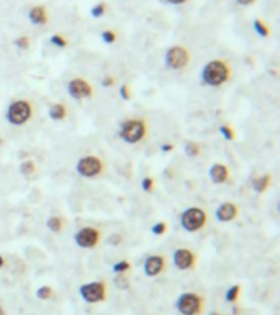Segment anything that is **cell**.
<instances>
[{
  "instance_id": "cell-1",
  "label": "cell",
  "mask_w": 280,
  "mask_h": 315,
  "mask_svg": "<svg viewBox=\"0 0 280 315\" xmlns=\"http://www.w3.org/2000/svg\"><path fill=\"white\" fill-rule=\"evenodd\" d=\"M231 79V66L225 59H211L202 69V82L208 87H221Z\"/></svg>"
},
{
  "instance_id": "cell-2",
  "label": "cell",
  "mask_w": 280,
  "mask_h": 315,
  "mask_svg": "<svg viewBox=\"0 0 280 315\" xmlns=\"http://www.w3.org/2000/svg\"><path fill=\"white\" fill-rule=\"evenodd\" d=\"M35 114L33 103L27 98H18L14 100L7 109V114H5V119L14 127H22L25 123H28L31 120V117Z\"/></svg>"
},
{
  "instance_id": "cell-3",
  "label": "cell",
  "mask_w": 280,
  "mask_h": 315,
  "mask_svg": "<svg viewBox=\"0 0 280 315\" xmlns=\"http://www.w3.org/2000/svg\"><path fill=\"white\" fill-rule=\"evenodd\" d=\"M148 135V123L143 119L124 120L120 127V138L128 145H136Z\"/></svg>"
},
{
  "instance_id": "cell-4",
  "label": "cell",
  "mask_w": 280,
  "mask_h": 315,
  "mask_svg": "<svg viewBox=\"0 0 280 315\" xmlns=\"http://www.w3.org/2000/svg\"><path fill=\"white\" fill-rule=\"evenodd\" d=\"M207 222H208L207 210H203L200 207H189L180 215V225L189 233L200 232L202 228H205V225H207Z\"/></svg>"
},
{
  "instance_id": "cell-5",
  "label": "cell",
  "mask_w": 280,
  "mask_h": 315,
  "mask_svg": "<svg viewBox=\"0 0 280 315\" xmlns=\"http://www.w3.org/2000/svg\"><path fill=\"white\" fill-rule=\"evenodd\" d=\"M205 307V299L197 292H182L176 300V308L180 315H200Z\"/></svg>"
},
{
  "instance_id": "cell-6",
  "label": "cell",
  "mask_w": 280,
  "mask_h": 315,
  "mask_svg": "<svg viewBox=\"0 0 280 315\" xmlns=\"http://www.w3.org/2000/svg\"><path fill=\"white\" fill-rule=\"evenodd\" d=\"M76 171L79 172L82 177L87 179H95L98 176L103 174L105 171V164L103 159L95 156V154H87V156H82L76 164Z\"/></svg>"
},
{
  "instance_id": "cell-7",
  "label": "cell",
  "mask_w": 280,
  "mask_h": 315,
  "mask_svg": "<svg viewBox=\"0 0 280 315\" xmlns=\"http://www.w3.org/2000/svg\"><path fill=\"white\" fill-rule=\"evenodd\" d=\"M190 51L187 49L185 46H172L166 51V56H164V63L166 66L169 67L172 71H182L184 67L189 66L190 63Z\"/></svg>"
},
{
  "instance_id": "cell-8",
  "label": "cell",
  "mask_w": 280,
  "mask_h": 315,
  "mask_svg": "<svg viewBox=\"0 0 280 315\" xmlns=\"http://www.w3.org/2000/svg\"><path fill=\"white\" fill-rule=\"evenodd\" d=\"M80 297H82L87 304H98L107 299V284L103 281H93L82 284L79 289Z\"/></svg>"
},
{
  "instance_id": "cell-9",
  "label": "cell",
  "mask_w": 280,
  "mask_h": 315,
  "mask_svg": "<svg viewBox=\"0 0 280 315\" xmlns=\"http://www.w3.org/2000/svg\"><path fill=\"white\" fill-rule=\"evenodd\" d=\"M102 240V232L95 227H82L74 235V242L82 250H92L98 246Z\"/></svg>"
},
{
  "instance_id": "cell-10",
  "label": "cell",
  "mask_w": 280,
  "mask_h": 315,
  "mask_svg": "<svg viewBox=\"0 0 280 315\" xmlns=\"http://www.w3.org/2000/svg\"><path fill=\"white\" fill-rule=\"evenodd\" d=\"M67 92L76 100H82V98H89L93 95V87L89 81H85L82 77H76L67 82Z\"/></svg>"
},
{
  "instance_id": "cell-11",
  "label": "cell",
  "mask_w": 280,
  "mask_h": 315,
  "mask_svg": "<svg viewBox=\"0 0 280 315\" xmlns=\"http://www.w3.org/2000/svg\"><path fill=\"white\" fill-rule=\"evenodd\" d=\"M172 259H174V264H176V268L180 269V271L194 269L195 264H197L195 253L192 251V250H187V248H179V250L174 251Z\"/></svg>"
},
{
  "instance_id": "cell-12",
  "label": "cell",
  "mask_w": 280,
  "mask_h": 315,
  "mask_svg": "<svg viewBox=\"0 0 280 315\" xmlns=\"http://www.w3.org/2000/svg\"><path fill=\"white\" fill-rule=\"evenodd\" d=\"M143 269H145V274L148 277L159 276L161 273H164V271H166V258L163 255H151V256H148L146 261H145V266H143Z\"/></svg>"
},
{
  "instance_id": "cell-13",
  "label": "cell",
  "mask_w": 280,
  "mask_h": 315,
  "mask_svg": "<svg viewBox=\"0 0 280 315\" xmlns=\"http://www.w3.org/2000/svg\"><path fill=\"white\" fill-rule=\"evenodd\" d=\"M238 215H239V208L234 202H223L216 208V220L221 222V224H228V222L236 220Z\"/></svg>"
},
{
  "instance_id": "cell-14",
  "label": "cell",
  "mask_w": 280,
  "mask_h": 315,
  "mask_svg": "<svg viewBox=\"0 0 280 315\" xmlns=\"http://www.w3.org/2000/svg\"><path fill=\"white\" fill-rule=\"evenodd\" d=\"M210 179L215 184H225L229 179V168L223 163H215L210 168Z\"/></svg>"
},
{
  "instance_id": "cell-15",
  "label": "cell",
  "mask_w": 280,
  "mask_h": 315,
  "mask_svg": "<svg viewBox=\"0 0 280 315\" xmlns=\"http://www.w3.org/2000/svg\"><path fill=\"white\" fill-rule=\"evenodd\" d=\"M28 18L30 22L33 25H38V27H43V25H46L49 17H48V10L43 7V5H35V7H31L30 12H28Z\"/></svg>"
},
{
  "instance_id": "cell-16",
  "label": "cell",
  "mask_w": 280,
  "mask_h": 315,
  "mask_svg": "<svg viewBox=\"0 0 280 315\" xmlns=\"http://www.w3.org/2000/svg\"><path fill=\"white\" fill-rule=\"evenodd\" d=\"M66 117H67V107L64 103H53L51 107H49V119L51 120L61 122V120H64Z\"/></svg>"
},
{
  "instance_id": "cell-17",
  "label": "cell",
  "mask_w": 280,
  "mask_h": 315,
  "mask_svg": "<svg viewBox=\"0 0 280 315\" xmlns=\"http://www.w3.org/2000/svg\"><path fill=\"white\" fill-rule=\"evenodd\" d=\"M269 186H270V174H262L252 181V187L259 194H264L269 189Z\"/></svg>"
},
{
  "instance_id": "cell-18",
  "label": "cell",
  "mask_w": 280,
  "mask_h": 315,
  "mask_svg": "<svg viewBox=\"0 0 280 315\" xmlns=\"http://www.w3.org/2000/svg\"><path fill=\"white\" fill-rule=\"evenodd\" d=\"M46 227L49 232L53 233H61L64 230V219L62 217H58V215H53V217H49L46 220Z\"/></svg>"
},
{
  "instance_id": "cell-19",
  "label": "cell",
  "mask_w": 280,
  "mask_h": 315,
  "mask_svg": "<svg viewBox=\"0 0 280 315\" xmlns=\"http://www.w3.org/2000/svg\"><path fill=\"white\" fill-rule=\"evenodd\" d=\"M35 171H36V163L33 161V159H27V161H23L20 164V174L25 176V177L33 176Z\"/></svg>"
},
{
  "instance_id": "cell-20",
  "label": "cell",
  "mask_w": 280,
  "mask_h": 315,
  "mask_svg": "<svg viewBox=\"0 0 280 315\" xmlns=\"http://www.w3.org/2000/svg\"><path fill=\"white\" fill-rule=\"evenodd\" d=\"M254 30H256V33L259 36H262V38H267V36L270 35V28L267 27V25L262 20H260V18L254 20Z\"/></svg>"
},
{
  "instance_id": "cell-21",
  "label": "cell",
  "mask_w": 280,
  "mask_h": 315,
  "mask_svg": "<svg viewBox=\"0 0 280 315\" xmlns=\"http://www.w3.org/2000/svg\"><path fill=\"white\" fill-rule=\"evenodd\" d=\"M185 154L189 158H197L198 154H200V151H202V148H200V145L198 143H195V141H189V143H185Z\"/></svg>"
},
{
  "instance_id": "cell-22",
  "label": "cell",
  "mask_w": 280,
  "mask_h": 315,
  "mask_svg": "<svg viewBox=\"0 0 280 315\" xmlns=\"http://www.w3.org/2000/svg\"><path fill=\"white\" fill-rule=\"evenodd\" d=\"M53 287L51 286H41L36 289V297H38L40 300H48V299H51L53 297Z\"/></svg>"
},
{
  "instance_id": "cell-23",
  "label": "cell",
  "mask_w": 280,
  "mask_h": 315,
  "mask_svg": "<svg viewBox=\"0 0 280 315\" xmlns=\"http://www.w3.org/2000/svg\"><path fill=\"white\" fill-rule=\"evenodd\" d=\"M239 294H241V286L239 284H234V286H231L226 291V295H225V299L228 302H236L239 299Z\"/></svg>"
},
{
  "instance_id": "cell-24",
  "label": "cell",
  "mask_w": 280,
  "mask_h": 315,
  "mask_svg": "<svg viewBox=\"0 0 280 315\" xmlns=\"http://www.w3.org/2000/svg\"><path fill=\"white\" fill-rule=\"evenodd\" d=\"M129 268H131L129 261H126V259H121V261H118V263L113 264V273H116V274H124V273H128Z\"/></svg>"
},
{
  "instance_id": "cell-25",
  "label": "cell",
  "mask_w": 280,
  "mask_h": 315,
  "mask_svg": "<svg viewBox=\"0 0 280 315\" xmlns=\"http://www.w3.org/2000/svg\"><path fill=\"white\" fill-rule=\"evenodd\" d=\"M105 12H107V4L100 2V4L93 5L92 10H90V14H92V17L98 18V17H103V15H105Z\"/></svg>"
},
{
  "instance_id": "cell-26",
  "label": "cell",
  "mask_w": 280,
  "mask_h": 315,
  "mask_svg": "<svg viewBox=\"0 0 280 315\" xmlns=\"http://www.w3.org/2000/svg\"><path fill=\"white\" fill-rule=\"evenodd\" d=\"M141 187H143V190H145V192H148V194H153V190H154V179L153 177H145L141 181Z\"/></svg>"
},
{
  "instance_id": "cell-27",
  "label": "cell",
  "mask_w": 280,
  "mask_h": 315,
  "mask_svg": "<svg viewBox=\"0 0 280 315\" xmlns=\"http://www.w3.org/2000/svg\"><path fill=\"white\" fill-rule=\"evenodd\" d=\"M151 232L156 235V237H161V235H164L167 232V224L166 222H158V224H154Z\"/></svg>"
},
{
  "instance_id": "cell-28",
  "label": "cell",
  "mask_w": 280,
  "mask_h": 315,
  "mask_svg": "<svg viewBox=\"0 0 280 315\" xmlns=\"http://www.w3.org/2000/svg\"><path fill=\"white\" fill-rule=\"evenodd\" d=\"M220 133L225 137V140L228 141H233L234 140V132H233V127H229V125H221L220 127Z\"/></svg>"
},
{
  "instance_id": "cell-29",
  "label": "cell",
  "mask_w": 280,
  "mask_h": 315,
  "mask_svg": "<svg viewBox=\"0 0 280 315\" xmlns=\"http://www.w3.org/2000/svg\"><path fill=\"white\" fill-rule=\"evenodd\" d=\"M51 43L54 46H58V48H67V45H69L67 40L62 35H53L51 36Z\"/></svg>"
},
{
  "instance_id": "cell-30",
  "label": "cell",
  "mask_w": 280,
  "mask_h": 315,
  "mask_svg": "<svg viewBox=\"0 0 280 315\" xmlns=\"http://www.w3.org/2000/svg\"><path fill=\"white\" fill-rule=\"evenodd\" d=\"M102 40L105 43H108V45H111V43L116 41V33L113 32V30H105V32L102 33Z\"/></svg>"
},
{
  "instance_id": "cell-31",
  "label": "cell",
  "mask_w": 280,
  "mask_h": 315,
  "mask_svg": "<svg viewBox=\"0 0 280 315\" xmlns=\"http://www.w3.org/2000/svg\"><path fill=\"white\" fill-rule=\"evenodd\" d=\"M15 45L20 49H28L30 48V38L28 36H20V38L15 40Z\"/></svg>"
},
{
  "instance_id": "cell-32",
  "label": "cell",
  "mask_w": 280,
  "mask_h": 315,
  "mask_svg": "<svg viewBox=\"0 0 280 315\" xmlns=\"http://www.w3.org/2000/svg\"><path fill=\"white\" fill-rule=\"evenodd\" d=\"M120 95H121V98H124V100H129V98H131V92H129V85H121V89H120Z\"/></svg>"
},
{
  "instance_id": "cell-33",
  "label": "cell",
  "mask_w": 280,
  "mask_h": 315,
  "mask_svg": "<svg viewBox=\"0 0 280 315\" xmlns=\"http://www.w3.org/2000/svg\"><path fill=\"white\" fill-rule=\"evenodd\" d=\"M121 242H123V237H121L120 233H113V235L110 237V243L113 245V246H120Z\"/></svg>"
},
{
  "instance_id": "cell-34",
  "label": "cell",
  "mask_w": 280,
  "mask_h": 315,
  "mask_svg": "<svg viewBox=\"0 0 280 315\" xmlns=\"http://www.w3.org/2000/svg\"><path fill=\"white\" fill-rule=\"evenodd\" d=\"M113 84H115V77H111V76H105L103 77V81H102L103 87H111Z\"/></svg>"
},
{
  "instance_id": "cell-35",
  "label": "cell",
  "mask_w": 280,
  "mask_h": 315,
  "mask_svg": "<svg viewBox=\"0 0 280 315\" xmlns=\"http://www.w3.org/2000/svg\"><path fill=\"white\" fill-rule=\"evenodd\" d=\"M116 284H120L118 287H121V289H123V287H124V289L128 287V281H126V279H123V277H120V276L116 277Z\"/></svg>"
},
{
  "instance_id": "cell-36",
  "label": "cell",
  "mask_w": 280,
  "mask_h": 315,
  "mask_svg": "<svg viewBox=\"0 0 280 315\" xmlns=\"http://www.w3.org/2000/svg\"><path fill=\"white\" fill-rule=\"evenodd\" d=\"M236 2H238L239 5H242V7H247V5H252L256 0H236Z\"/></svg>"
},
{
  "instance_id": "cell-37",
  "label": "cell",
  "mask_w": 280,
  "mask_h": 315,
  "mask_svg": "<svg viewBox=\"0 0 280 315\" xmlns=\"http://www.w3.org/2000/svg\"><path fill=\"white\" fill-rule=\"evenodd\" d=\"M167 2L172 4V5H182L185 2H189V0H167Z\"/></svg>"
},
{
  "instance_id": "cell-38",
  "label": "cell",
  "mask_w": 280,
  "mask_h": 315,
  "mask_svg": "<svg viewBox=\"0 0 280 315\" xmlns=\"http://www.w3.org/2000/svg\"><path fill=\"white\" fill-rule=\"evenodd\" d=\"M161 150H163L164 153H169V151L174 150V146L172 145H163V146H161Z\"/></svg>"
},
{
  "instance_id": "cell-39",
  "label": "cell",
  "mask_w": 280,
  "mask_h": 315,
  "mask_svg": "<svg viewBox=\"0 0 280 315\" xmlns=\"http://www.w3.org/2000/svg\"><path fill=\"white\" fill-rule=\"evenodd\" d=\"M4 266H5V258L0 256V268H4Z\"/></svg>"
},
{
  "instance_id": "cell-40",
  "label": "cell",
  "mask_w": 280,
  "mask_h": 315,
  "mask_svg": "<svg viewBox=\"0 0 280 315\" xmlns=\"http://www.w3.org/2000/svg\"><path fill=\"white\" fill-rule=\"evenodd\" d=\"M0 315H7V312H5V308L0 305Z\"/></svg>"
},
{
  "instance_id": "cell-41",
  "label": "cell",
  "mask_w": 280,
  "mask_h": 315,
  "mask_svg": "<svg viewBox=\"0 0 280 315\" xmlns=\"http://www.w3.org/2000/svg\"><path fill=\"white\" fill-rule=\"evenodd\" d=\"M208 315H223V313H220V312H210Z\"/></svg>"
}]
</instances>
